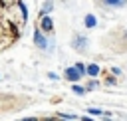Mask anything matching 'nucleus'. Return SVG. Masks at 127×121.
<instances>
[{
  "label": "nucleus",
  "mask_w": 127,
  "mask_h": 121,
  "mask_svg": "<svg viewBox=\"0 0 127 121\" xmlns=\"http://www.w3.org/2000/svg\"><path fill=\"white\" fill-rule=\"evenodd\" d=\"M103 121H111V119H109V117H107V115H103Z\"/></svg>",
  "instance_id": "f3484780"
},
{
  "label": "nucleus",
  "mask_w": 127,
  "mask_h": 121,
  "mask_svg": "<svg viewBox=\"0 0 127 121\" xmlns=\"http://www.w3.org/2000/svg\"><path fill=\"white\" fill-rule=\"evenodd\" d=\"M40 28H42L44 32H52V30H54V22H52V18H50V16H44V18L40 20Z\"/></svg>",
  "instance_id": "20e7f679"
},
{
  "label": "nucleus",
  "mask_w": 127,
  "mask_h": 121,
  "mask_svg": "<svg viewBox=\"0 0 127 121\" xmlns=\"http://www.w3.org/2000/svg\"><path fill=\"white\" fill-rule=\"evenodd\" d=\"M52 10H54V4H50V2H48V4H44V8H42V12H40V16L44 18V16H46L48 12H52Z\"/></svg>",
  "instance_id": "6e6552de"
},
{
  "label": "nucleus",
  "mask_w": 127,
  "mask_h": 121,
  "mask_svg": "<svg viewBox=\"0 0 127 121\" xmlns=\"http://www.w3.org/2000/svg\"><path fill=\"white\" fill-rule=\"evenodd\" d=\"M64 73H65V79H69L71 83H75V81H77V79L81 77V75H79V71H77L75 67H67V69H65Z\"/></svg>",
  "instance_id": "7ed1b4c3"
},
{
  "label": "nucleus",
  "mask_w": 127,
  "mask_h": 121,
  "mask_svg": "<svg viewBox=\"0 0 127 121\" xmlns=\"http://www.w3.org/2000/svg\"><path fill=\"white\" fill-rule=\"evenodd\" d=\"M95 24H97V18H95L93 14H87V16H85V26H87V28H93Z\"/></svg>",
  "instance_id": "0eeeda50"
},
{
  "label": "nucleus",
  "mask_w": 127,
  "mask_h": 121,
  "mask_svg": "<svg viewBox=\"0 0 127 121\" xmlns=\"http://www.w3.org/2000/svg\"><path fill=\"white\" fill-rule=\"evenodd\" d=\"M89 115H103V111H101V109H95V107H91V109H89Z\"/></svg>",
  "instance_id": "ddd939ff"
},
{
  "label": "nucleus",
  "mask_w": 127,
  "mask_h": 121,
  "mask_svg": "<svg viewBox=\"0 0 127 121\" xmlns=\"http://www.w3.org/2000/svg\"><path fill=\"white\" fill-rule=\"evenodd\" d=\"M97 85H99V83H97V79H89V81H87V85H85V89H95Z\"/></svg>",
  "instance_id": "f8f14e48"
},
{
  "label": "nucleus",
  "mask_w": 127,
  "mask_h": 121,
  "mask_svg": "<svg viewBox=\"0 0 127 121\" xmlns=\"http://www.w3.org/2000/svg\"><path fill=\"white\" fill-rule=\"evenodd\" d=\"M71 46H73V50H77V52H83V50L87 48V40H85L83 36L75 34V36H73V40H71Z\"/></svg>",
  "instance_id": "f257e3e1"
},
{
  "label": "nucleus",
  "mask_w": 127,
  "mask_h": 121,
  "mask_svg": "<svg viewBox=\"0 0 127 121\" xmlns=\"http://www.w3.org/2000/svg\"><path fill=\"white\" fill-rule=\"evenodd\" d=\"M105 83H107V85H113V83H115V77H107Z\"/></svg>",
  "instance_id": "2eb2a0df"
},
{
  "label": "nucleus",
  "mask_w": 127,
  "mask_h": 121,
  "mask_svg": "<svg viewBox=\"0 0 127 121\" xmlns=\"http://www.w3.org/2000/svg\"><path fill=\"white\" fill-rule=\"evenodd\" d=\"M99 73H101V69H99V65H97V63H87V75L97 77Z\"/></svg>",
  "instance_id": "39448f33"
},
{
  "label": "nucleus",
  "mask_w": 127,
  "mask_h": 121,
  "mask_svg": "<svg viewBox=\"0 0 127 121\" xmlns=\"http://www.w3.org/2000/svg\"><path fill=\"white\" fill-rule=\"evenodd\" d=\"M111 73H113V75H119L121 69H119V67H111Z\"/></svg>",
  "instance_id": "4468645a"
},
{
  "label": "nucleus",
  "mask_w": 127,
  "mask_h": 121,
  "mask_svg": "<svg viewBox=\"0 0 127 121\" xmlns=\"http://www.w3.org/2000/svg\"><path fill=\"white\" fill-rule=\"evenodd\" d=\"M58 117H62V119H69V121H75V119H77L75 113H58Z\"/></svg>",
  "instance_id": "9d476101"
},
{
  "label": "nucleus",
  "mask_w": 127,
  "mask_h": 121,
  "mask_svg": "<svg viewBox=\"0 0 127 121\" xmlns=\"http://www.w3.org/2000/svg\"><path fill=\"white\" fill-rule=\"evenodd\" d=\"M34 42H36V46H38V48L48 50V42H46V38H44V34H42V30H40V28H36V30H34Z\"/></svg>",
  "instance_id": "f03ea898"
},
{
  "label": "nucleus",
  "mask_w": 127,
  "mask_h": 121,
  "mask_svg": "<svg viewBox=\"0 0 127 121\" xmlns=\"http://www.w3.org/2000/svg\"><path fill=\"white\" fill-rule=\"evenodd\" d=\"M73 67H75V69H77V71H79V75H87V67H85V65H83V63H75V65H73Z\"/></svg>",
  "instance_id": "9b49d317"
},
{
  "label": "nucleus",
  "mask_w": 127,
  "mask_h": 121,
  "mask_svg": "<svg viewBox=\"0 0 127 121\" xmlns=\"http://www.w3.org/2000/svg\"><path fill=\"white\" fill-rule=\"evenodd\" d=\"M71 89H73V93H75V95H83V93H85V87H81V85H77V83H73V85H71Z\"/></svg>",
  "instance_id": "1a4fd4ad"
},
{
  "label": "nucleus",
  "mask_w": 127,
  "mask_h": 121,
  "mask_svg": "<svg viewBox=\"0 0 127 121\" xmlns=\"http://www.w3.org/2000/svg\"><path fill=\"white\" fill-rule=\"evenodd\" d=\"M81 121H93V119H91V117H87V115H83V117H81Z\"/></svg>",
  "instance_id": "dca6fc26"
},
{
  "label": "nucleus",
  "mask_w": 127,
  "mask_h": 121,
  "mask_svg": "<svg viewBox=\"0 0 127 121\" xmlns=\"http://www.w3.org/2000/svg\"><path fill=\"white\" fill-rule=\"evenodd\" d=\"M125 2L123 0H105L103 2V6H111V8H121Z\"/></svg>",
  "instance_id": "423d86ee"
}]
</instances>
